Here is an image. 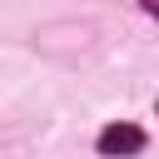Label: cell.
Masks as SVG:
<instances>
[{"instance_id":"1","label":"cell","mask_w":159,"mask_h":159,"mask_svg":"<svg viewBox=\"0 0 159 159\" xmlns=\"http://www.w3.org/2000/svg\"><path fill=\"white\" fill-rule=\"evenodd\" d=\"M139 149H144V129H134V124H104L99 129V154L104 159H129Z\"/></svg>"},{"instance_id":"2","label":"cell","mask_w":159,"mask_h":159,"mask_svg":"<svg viewBox=\"0 0 159 159\" xmlns=\"http://www.w3.org/2000/svg\"><path fill=\"white\" fill-rule=\"evenodd\" d=\"M139 5H144V10H149V15H159V0H139Z\"/></svg>"}]
</instances>
